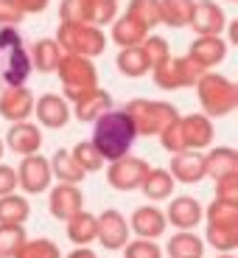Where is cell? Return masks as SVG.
Wrapping results in <instances>:
<instances>
[{
  "label": "cell",
  "mask_w": 238,
  "mask_h": 258,
  "mask_svg": "<svg viewBox=\"0 0 238 258\" xmlns=\"http://www.w3.org/2000/svg\"><path fill=\"white\" fill-rule=\"evenodd\" d=\"M96 129H93V146L101 155V160L112 163L118 157L129 155V149L135 143L137 132L132 118L126 115V110H107L101 118H96Z\"/></svg>",
  "instance_id": "1"
},
{
  "label": "cell",
  "mask_w": 238,
  "mask_h": 258,
  "mask_svg": "<svg viewBox=\"0 0 238 258\" xmlns=\"http://www.w3.org/2000/svg\"><path fill=\"white\" fill-rule=\"evenodd\" d=\"M213 138V126L207 115H177L174 121L168 123L160 132V141L168 152H196V149L207 146Z\"/></svg>",
  "instance_id": "2"
},
{
  "label": "cell",
  "mask_w": 238,
  "mask_h": 258,
  "mask_svg": "<svg viewBox=\"0 0 238 258\" xmlns=\"http://www.w3.org/2000/svg\"><path fill=\"white\" fill-rule=\"evenodd\" d=\"M196 93H199V101L210 118L227 115V112L235 110L238 104V87L221 73L205 71L196 79Z\"/></svg>",
  "instance_id": "3"
},
{
  "label": "cell",
  "mask_w": 238,
  "mask_h": 258,
  "mask_svg": "<svg viewBox=\"0 0 238 258\" xmlns=\"http://www.w3.org/2000/svg\"><path fill=\"white\" fill-rule=\"evenodd\" d=\"M56 45L62 53H73V56H98L107 48V34L98 26L90 23H62L56 34Z\"/></svg>",
  "instance_id": "4"
},
{
  "label": "cell",
  "mask_w": 238,
  "mask_h": 258,
  "mask_svg": "<svg viewBox=\"0 0 238 258\" xmlns=\"http://www.w3.org/2000/svg\"><path fill=\"white\" fill-rule=\"evenodd\" d=\"M59 79H62V90L64 98L70 101H78L82 96L93 93L98 87V73H96V64L90 62L87 56H73V53H62L56 64Z\"/></svg>",
  "instance_id": "5"
},
{
  "label": "cell",
  "mask_w": 238,
  "mask_h": 258,
  "mask_svg": "<svg viewBox=\"0 0 238 258\" xmlns=\"http://www.w3.org/2000/svg\"><path fill=\"white\" fill-rule=\"evenodd\" d=\"M126 115L132 118L137 135H160L163 129L177 118V107L166 101L135 98V101L126 104Z\"/></svg>",
  "instance_id": "6"
},
{
  "label": "cell",
  "mask_w": 238,
  "mask_h": 258,
  "mask_svg": "<svg viewBox=\"0 0 238 258\" xmlns=\"http://www.w3.org/2000/svg\"><path fill=\"white\" fill-rule=\"evenodd\" d=\"M202 73L205 71L191 56H168L160 68L151 71V76H154V84L163 90H182V87H193Z\"/></svg>",
  "instance_id": "7"
},
{
  "label": "cell",
  "mask_w": 238,
  "mask_h": 258,
  "mask_svg": "<svg viewBox=\"0 0 238 258\" xmlns=\"http://www.w3.org/2000/svg\"><path fill=\"white\" fill-rule=\"evenodd\" d=\"M188 26L199 37H221V31L227 28V14L216 0H196Z\"/></svg>",
  "instance_id": "8"
},
{
  "label": "cell",
  "mask_w": 238,
  "mask_h": 258,
  "mask_svg": "<svg viewBox=\"0 0 238 258\" xmlns=\"http://www.w3.org/2000/svg\"><path fill=\"white\" fill-rule=\"evenodd\" d=\"M148 174V163L140 160V157H118V160H112L110 166V185L118 188V191H135V188L143 185V180H146Z\"/></svg>",
  "instance_id": "9"
},
{
  "label": "cell",
  "mask_w": 238,
  "mask_h": 258,
  "mask_svg": "<svg viewBox=\"0 0 238 258\" xmlns=\"http://www.w3.org/2000/svg\"><path fill=\"white\" fill-rule=\"evenodd\" d=\"M34 112V96L26 84H14V87H6L0 93V115L6 121L17 123V121H28Z\"/></svg>",
  "instance_id": "10"
},
{
  "label": "cell",
  "mask_w": 238,
  "mask_h": 258,
  "mask_svg": "<svg viewBox=\"0 0 238 258\" xmlns=\"http://www.w3.org/2000/svg\"><path fill=\"white\" fill-rule=\"evenodd\" d=\"M37 121L48 129H62L64 123L70 121V104L64 96H56V93H45L34 101V112Z\"/></svg>",
  "instance_id": "11"
},
{
  "label": "cell",
  "mask_w": 238,
  "mask_h": 258,
  "mask_svg": "<svg viewBox=\"0 0 238 258\" xmlns=\"http://www.w3.org/2000/svg\"><path fill=\"white\" fill-rule=\"evenodd\" d=\"M17 185H23L28 194H42L51 185V163L39 155H26L17 171Z\"/></svg>",
  "instance_id": "12"
},
{
  "label": "cell",
  "mask_w": 238,
  "mask_h": 258,
  "mask_svg": "<svg viewBox=\"0 0 238 258\" xmlns=\"http://www.w3.org/2000/svg\"><path fill=\"white\" fill-rule=\"evenodd\" d=\"M185 56H191L202 71H210V68H216L219 62H224L227 42L221 37H196L191 42V48H188Z\"/></svg>",
  "instance_id": "13"
},
{
  "label": "cell",
  "mask_w": 238,
  "mask_h": 258,
  "mask_svg": "<svg viewBox=\"0 0 238 258\" xmlns=\"http://www.w3.org/2000/svg\"><path fill=\"white\" fill-rule=\"evenodd\" d=\"M98 241H101L107 250H118V247L126 244L129 239V225L118 211H104L98 216Z\"/></svg>",
  "instance_id": "14"
},
{
  "label": "cell",
  "mask_w": 238,
  "mask_h": 258,
  "mask_svg": "<svg viewBox=\"0 0 238 258\" xmlns=\"http://www.w3.org/2000/svg\"><path fill=\"white\" fill-rule=\"evenodd\" d=\"M6 143L17 152V155H37L39 146H42V132H39L37 123L28 121H17L12 123V129L6 132Z\"/></svg>",
  "instance_id": "15"
},
{
  "label": "cell",
  "mask_w": 238,
  "mask_h": 258,
  "mask_svg": "<svg viewBox=\"0 0 238 258\" xmlns=\"http://www.w3.org/2000/svg\"><path fill=\"white\" fill-rule=\"evenodd\" d=\"M9 59H6V68L0 71V76H3V82L9 84V87H14V84H26V79L31 76V56H28V51L23 48V42L14 48H9Z\"/></svg>",
  "instance_id": "16"
},
{
  "label": "cell",
  "mask_w": 238,
  "mask_h": 258,
  "mask_svg": "<svg viewBox=\"0 0 238 258\" xmlns=\"http://www.w3.org/2000/svg\"><path fill=\"white\" fill-rule=\"evenodd\" d=\"M73 104H76V110H70V115H76L78 121H84V123H93L96 118H101L107 110H112L110 93H104L101 87H96L93 93L82 96L78 101H73Z\"/></svg>",
  "instance_id": "17"
},
{
  "label": "cell",
  "mask_w": 238,
  "mask_h": 258,
  "mask_svg": "<svg viewBox=\"0 0 238 258\" xmlns=\"http://www.w3.org/2000/svg\"><path fill=\"white\" fill-rule=\"evenodd\" d=\"M132 230L140 236V239H157L163 230H166V213L154 205L137 208L132 213Z\"/></svg>",
  "instance_id": "18"
},
{
  "label": "cell",
  "mask_w": 238,
  "mask_h": 258,
  "mask_svg": "<svg viewBox=\"0 0 238 258\" xmlns=\"http://www.w3.org/2000/svg\"><path fill=\"white\" fill-rule=\"evenodd\" d=\"M82 202L84 200H82V194H78V188L70 185V182H62L51 194V213L56 219H70L73 213L82 211Z\"/></svg>",
  "instance_id": "19"
},
{
  "label": "cell",
  "mask_w": 238,
  "mask_h": 258,
  "mask_svg": "<svg viewBox=\"0 0 238 258\" xmlns=\"http://www.w3.org/2000/svg\"><path fill=\"white\" fill-rule=\"evenodd\" d=\"M171 177L180 182H199L205 177V157L196 152H177L171 160Z\"/></svg>",
  "instance_id": "20"
},
{
  "label": "cell",
  "mask_w": 238,
  "mask_h": 258,
  "mask_svg": "<svg viewBox=\"0 0 238 258\" xmlns=\"http://www.w3.org/2000/svg\"><path fill=\"white\" fill-rule=\"evenodd\" d=\"M168 219H171L174 227H180V230H193L202 219V208L191 197H180V200H174L168 205Z\"/></svg>",
  "instance_id": "21"
},
{
  "label": "cell",
  "mask_w": 238,
  "mask_h": 258,
  "mask_svg": "<svg viewBox=\"0 0 238 258\" xmlns=\"http://www.w3.org/2000/svg\"><path fill=\"white\" fill-rule=\"evenodd\" d=\"M205 174H213L216 180H227V177L238 174V155L227 146L213 149L205 157Z\"/></svg>",
  "instance_id": "22"
},
{
  "label": "cell",
  "mask_w": 238,
  "mask_h": 258,
  "mask_svg": "<svg viewBox=\"0 0 238 258\" xmlns=\"http://www.w3.org/2000/svg\"><path fill=\"white\" fill-rule=\"evenodd\" d=\"M112 39H115L121 48H132V45H140L143 39L148 37V31L137 23V20H132L129 14H121V17L112 20Z\"/></svg>",
  "instance_id": "23"
},
{
  "label": "cell",
  "mask_w": 238,
  "mask_h": 258,
  "mask_svg": "<svg viewBox=\"0 0 238 258\" xmlns=\"http://www.w3.org/2000/svg\"><path fill=\"white\" fill-rule=\"evenodd\" d=\"M28 56H31V68H37L39 73H53L62 59V48L56 45V39H37Z\"/></svg>",
  "instance_id": "24"
},
{
  "label": "cell",
  "mask_w": 238,
  "mask_h": 258,
  "mask_svg": "<svg viewBox=\"0 0 238 258\" xmlns=\"http://www.w3.org/2000/svg\"><path fill=\"white\" fill-rule=\"evenodd\" d=\"M67 222H70V225H67V236H70L73 244L84 247V244H90V241L98 236V219H96V216H90L87 211L73 213Z\"/></svg>",
  "instance_id": "25"
},
{
  "label": "cell",
  "mask_w": 238,
  "mask_h": 258,
  "mask_svg": "<svg viewBox=\"0 0 238 258\" xmlns=\"http://www.w3.org/2000/svg\"><path fill=\"white\" fill-rule=\"evenodd\" d=\"M196 0H160V23L171 28H182L188 26Z\"/></svg>",
  "instance_id": "26"
},
{
  "label": "cell",
  "mask_w": 238,
  "mask_h": 258,
  "mask_svg": "<svg viewBox=\"0 0 238 258\" xmlns=\"http://www.w3.org/2000/svg\"><path fill=\"white\" fill-rule=\"evenodd\" d=\"M140 188L146 191L148 200H168L171 191H174V177L166 168H148V174Z\"/></svg>",
  "instance_id": "27"
},
{
  "label": "cell",
  "mask_w": 238,
  "mask_h": 258,
  "mask_svg": "<svg viewBox=\"0 0 238 258\" xmlns=\"http://www.w3.org/2000/svg\"><path fill=\"white\" fill-rule=\"evenodd\" d=\"M51 174H56L62 182H70V185H76V182L84 180L82 166L76 163V157H73L67 149H59L56 155H53V160H51Z\"/></svg>",
  "instance_id": "28"
},
{
  "label": "cell",
  "mask_w": 238,
  "mask_h": 258,
  "mask_svg": "<svg viewBox=\"0 0 238 258\" xmlns=\"http://www.w3.org/2000/svg\"><path fill=\"white\" fill-rule=\"evenodd\" d=\"M126 14L148 31V28L160 26V0H129Z\"/></svg>",
  "instance_id": "29"
},
{
  "label": "cell",
  "mask_w": 238,
  "mask_h": 258,
  "mask_svg": "<svg viewBox=\"0 0 238 258\" xmlns=\"http://www.w3.org/2000/svg\"><path fill=\"white\" fill-rule=\"evenodd\" d=\"M118 71L123 73V76H146L148 73V64H146V56H143L140 45H132V48H121V53H118Z\"/></svg>",
  "instance_id": "30"
},
{
  "label": "cell",
  "mask_w": 238,
  "mask_h": 258,
  "mask_svg": "<svg viewBox=\"0 0 238 258\" xmlns=\"http://www.w3.org/2000/svg\"><path fill=\"white\" fill-rule=\"evenodd\" d=\"M28 219V202L23 197H0V225H23Z\"/></svg>",
  "instance_id": "31"
},
{
  "label": "cell",
  "mask_w": 238,
  "mask_h": 258,
  "mask_svg": "<svg viewBox=\"0 0 238 258\" xmlns=\"http://www.w3.org/2000/svg\"><path fill=\"white\" fill-rule=\"evenodd\" d=\"M202 252H205L202 241L188 230L177 233L174 239H171V244H168V255L171 258H202Z\"/></svg>",
  "instance_id": "32"
},
{
  "label": "cell",
  "mask_w": 238,
  "mask_h": 258,
  "mask_svg": "<svg viewBox=\"0 0 238 258\" xmlns=\"http://www.w3.org/2000/svg\"><path fill=\"white\" fill-rule=\"evenodd\" d=\"M23 241H26L23 225H0V258H14Z\"/></svg>",
  "instance_id": "33"
},
{
  "label": "cell",
  "mask_w": 238,
  "mask_h": 258,
  "mask_svg": "<svg viewBox=\"0 0 238 258\" xmlns=\"http://www.w3.org/2000/svg\"><path fill=\"white\" fill-rule=\"evenodd\" d=\"M140 51H143V56H146L148 71L160 68V64L166 62L168 56H171V51H168V42H166L163 37H146V39L140 42Z\"/></svg>",
  "instance_id": "34"
},
{
  "label": "cell",
  "mask_w": 238,
  "mask_h": 258,
  "mask_svg": "<svg viewBox=\"0 0 238 258\" xmlns=\"http://www.w3.org/2000/svg\"><path fill=\"white\" fill-rule=\"evenodd\" d=\"M73 157H76V163L82 166V171L87 174V171H98V168L104 166V160H101V155L96 152V146H93L90 141H84V143H76L73 146V152H70Z\"/></svg>",
  "instance_id": "35"
},
{
  "label": "cell",
  "mask_w": 238,
  "mask_h": 258,
  "mask_svg": "<svg viewBox=\"0 0 238 258\" xmlns=\"http://www.w3.org/2000/svg\"><path fill=\"white\" fill-rule=\"evenodd\" d=\"M87 6H90V23L98 28L118 17V0H87Z\"/></svg>",
  "instance_id": "36"
},
{
  "label": "cell",
  "mask_w": 238,
  "mask_h": 258,
  "mask_svg": "<svg viewBox=\"0 0 238 258\" xmlns=\"http://www.w3.org/2000/svg\"><path fill=\"white\" fill-rule=\"evenodd\" d=\"M14 258H59V250L53 241L48 239H39V241H23Z\"/></svg>",
  "instance_id": "37"
},
{
  "label": "cell",
  "mask_w": 238,
  "mask_h": 258,
  "mask_svg": "<svg viewBox=\"0 0 238 258\" xmlns=\"http://www.w3.org/2000/svg\"><path fill=\"white\" fill-rule=\"evenodd\" d=\"M62 23H90L87 0H62Z\"/></svg>",
  "instance_id": "38"
},
{
  "label": "cell",
  "mask_w": 238,
  "mask_h": 258,
  "mask_svg": "<svg viewBox=\"0 0 238 258\" xmlns=\"http://www.w3.org/2000/svg\"><path fill=\"white\" fill-rule=\"evenodd\" d=\"M26 17L17 0H0V28H17V23Z\"/></svg>",
  "instance_id": "39"
},
{
  "label": "cell",
  "mask_w": 238,
  "mask_h": 258,
  "mask_svg": "<svg viewBox=\"0 0 238 258\" xmlns=\"http://www.w3.org/2000/svg\"><path fill=\"white\" fill-rule=\"evenodd\" d=\"M126 258H163V250L151 239H137L126 244Z\"/></svg>",
  "instance_id": "40"
},
{
  "label": "cell",
  "mask_w": 238,
  "mask_h": 258,
  "mask_svg": "<svg viewBox=\"0 0 238 258\" xmlns=\"http://www.w3.org/2000/svg\"><path fill=\"white\" fill-rule=\"evenodd\" d=\"M14 188H17V171L9 166H0V197L14 194Z\"/></svg>",
  "instance_id": "41"
},
{
  "label": "cell",
  "mask_w": 238,
  "mask_h": 258,
  "mask_svg": "<svg viewBox=\"0 0 238 258\" xmlns=\"http://www.w3.org/2000/svg\"><path fill=\"white\" fill-rule=\"evenodd\" d=\"M17 3L26 14H37V12H45L51 0H17Z\"/></svg>",
  "instance_id": "42"
},
{
  "label": "cell",
  "mask_w": 238,
  "mask_h": 258,
  "mask_svg": "<svg viewBox=\"0 0 238 258\" xmlns=\"http://www.w3.org/2000/svg\"><path fill=\"white\" fill-rule=\"evenodd\" d=\"M70 258H96V255H93L90 250H76V252H73Z\"/></svg>",
  "instance_id": "43"
},
{
  "label": "cell",
  "mask_w": 238,
  "mask_h": 258,
  "mask_svg": "<svg viewBox=\"0 0 238 258\" xmlns=\"http://www.w3.org/2000/svg\"><path fill=\"white\" fill-rule=\"evenodd\" d=\"M0 157H3V141H0Z\"/></svg>",
  "instance_id": "44"
},
{
  "label": "cell",
  "mask_w": 238,
  "mask_h": 258,
  "mask_svg": "<svg viewBox=\"0 0 238 258\" xmlns=\"http://www.w3.org/2000/svg\"><path fill=\"white\" fill-rule=\"evenodd\" d=\"M221 258H232V255H221Z\"/></svg>",
  "instance_id": "45"
},
{
  "label": "cell",
  "mask_w": 238,
  "mask_h": 258,
  "mask_svg": "<svg viewBox=\"0 0 238 258\" xmlns=\"http://www.w3.org/2000/svg\"><path fill=\"white\" fill-rule=\"evenodd\" d=\"M230 3H232V0H230Z\"/></svg>",
  "instance_id": "46"
}]
</instances>
